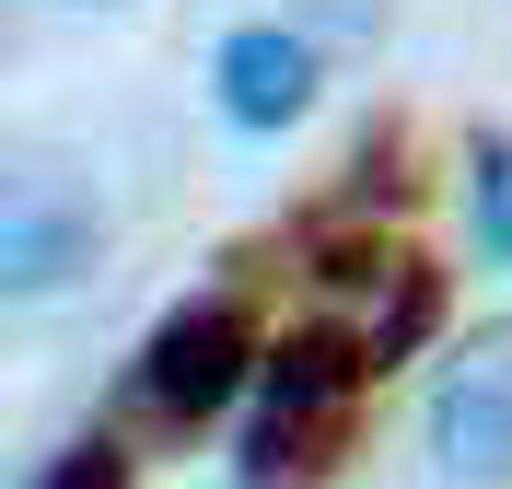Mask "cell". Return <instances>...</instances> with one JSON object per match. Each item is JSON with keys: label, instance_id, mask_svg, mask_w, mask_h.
<instances>
[{"label": "cell", "instance_id": "cell-3", "mask_svg": "<svg viewBox=\"0 0 512 489\" xmlns=\"http://www.w3.org/2000/svg\"><path fill=\"white\" fill-rule=\"evenodd\" d=\"M431 455L454 489H512V315L466 326L431 373Z\"/></svg>", "mask_w": 512, "mask_h": 489}, {"label": "cell", "instance_id": "cell-4", "mask_svg": "<svg viewBox=\"0 0 512 489\" xmlns=\"http://www.w3.org/2000/svg\"><path fill=\"white\" fill-rule=\"evenodd\" d=\"M94 257H105L94 187L59 175V163H12V187H0V292H12V303H47V292H70Z\"/></svg>", "mask_w": 512, "mask_h": 489}, {"label": "cell", "instance_id": "cell-5", "mask_svg": "<svg viewBox=\"0 0 512 489\" xmlns=\"http://www.w3.org/2000/svg\"><path fill=\"white\" fill-rule=\"evenodd\" d=\"M210 94H222L233 129L280 140L291 117L315 105V35H291V24H233L222 59H210Z\"/></svg>", "mask_w": 512, "mask_h": 489}, {"label": "cell", "instance_id": "cell-6", "mask_svg": "<svg viewBox=\"0 0 512 489\" xmlns=\"http://www.w3.org/2000/svg\"><path fill=\"white\" fill-rule=\"evenodd\" d=\"M24 489H128V443L117 431H82V443H59Z\"/></svg>", "mask_w": 512, "mask_h": 489}, {"label": "cell", "instance_id": "cell-8", "mask_svg": "<svg viewBox=\"0 0 512 489\" xmlns=\"http://www.w3.org/2000/svg\"><path fill=\"white\" fill-rule=\"evenodd\" d=\"M82 12H105V0H82Z\"/></svg>", "mask_w": 512, "mask_h": 489}, {"label": "cell", "instance_id": "cell-2", "mask_svg": "<svg viewBox=\"0 0 512 489\" xmlns=\"http://www.w3.org/2000/svg\"><path fill=\"white\" fill-rule=\"evenodd\" d=\"M245 385H256V315L233 292L152 315V338L128 350V420H152V431H210Z\"/></svg>", "mask_w": 512, "mask_h": 489}, {"label": "cell", "instance_id": "cell-1", "mask_svg": "<svg viewBox=\"0 0 512 489\" xmlns=\"http://www.w3.org/2000/svg\"><path fill=\"white\" fill-rule=\"evenodd\" d=\"M373 373H384V350L350 338V326L291 338L268 361V396H256V420H245V466L233 478L245 489H315L326 466L350 455V420H361V396H373Z\"/></svg>", "mask_w": 512, "mask_h": 489}, {"label": "cell", "instance_id": "cell-7", "mask_svg": "<svg viewBox=\"0 0 512 489\" xmlns=\"http://www.w3.org/2000/svg\"><path fill=\"white\" fill-rule=\"evenodd\" d=\"M478 245L512 268V140H489V152H478Z\"/></svg>", "mask_w": 512, "mask_h": 489}]
</instances>
